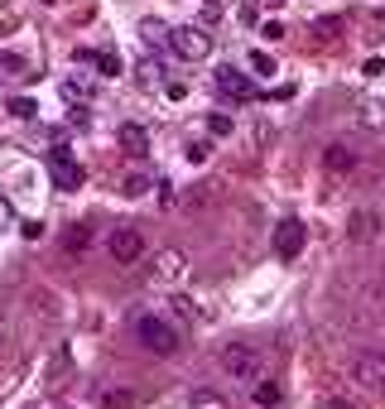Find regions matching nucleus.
Segmentation results:
<instances>
[{
  "label": "nucleus",
  "instance_id": "f257e3e1",
  "mask_svg": "<svg viewBox=\"0 0 385 409\" xmlns=\"http://www.w3.org/2000/svg\"><path fill=\"white\" fill-rule=\"evenodd\" d=\"M135 337H140V347L154 352V356H173V352H178V342H183L178 327L169 323L164 313H140V318H135Z\"/></svg>",
  "mask_w": 385,
  "mask_h": 409
},
{
  "label": "nucleus",
  "instance_id": "f03ea898",
  "mask_svg": "<svg viewBox=\"0 0 385 409\" xmlns=\"http://www.w3.org/2000/svg\"><path fill=\"white\" fill-rule=\"evenodd\" d=\"M164 44H169L178 58H188V63H197V58L212 54V34H207L202 25H178V29H169Z\"/></svg>",
  "mask_w": 385,
  "mask_h": 409
},
{
  "label": "nucleus",
  "instance_id": "7ed1b4c3",
  "mask_svg": "<svg viewBox=\"0 0 385 409\" xmlns=\"http://www.w3.org/2000/svg\"><path fill=\"white\" fill-rule=\"evenodd\" d=\"M49 178H54L58 193H78L82 178H87V169L78 164V154H68V149L58 145V149H49Z\"/></svg>",
  "mask_w": 385,
  "mask_h": 409
},
{
  "label": "nucleus",
  "instance_id": "20e7f679",
  "mask_svg": "<svg viewBox=\"0 0 385 409\" xmlns=\"http://www.w3.org/2000/svg\"><path fill=\"white\" fill-rule=\"evenodd\" d=\"M221 371H226L231 381H260V352H250V347H226V352H221Z\"/></svg>",
  "mask_w": 385,
  "mask_h": 409
},
{
  "label": "nucleus",
  "instance_id": "39448f33",
  "mask_svg": "<svg viewBox=\"0 0 385 409\" xmlns=\"http://www.w3.org/2000/svg\"><path fill=\"white\" fill-rule=\"evenodd\" d=\"M303 241H308V226H303L299 217H284L275 226V255H279V260H299Z\"/></svg>",
  "mask_w": 385,
  "mask_h": 409
},
{
  "label": "nucleus",
  "instance_id": "423d86ee",
  "mask_svg": "<svg viewBox=\"0 0 385 409\" xmlns=\"http://www.w3.org/2000/svg\"><path fill=\"white\" fill-rule=\"evenodd\" d=\"M106 245H111V260L116 265H135L140 255H145V236H140L135 226H116Z\"/></svg>",
  "mask_w": 385,
  "mask_h": 409
},
{
  "label": "nucleus",
  "instance_id": "0eeeda50",
  "mask_svg": "<svg viewBox=\"0 0 385 409\" xmlns=\"http://www.w3.org/2000/svg\"><path fill=\"white\" fill-rule=\"evenodd\" d=\"M352 381L366 390H385V352H357L352 356Z\"/></svg>",
  "mask_w": 385,
  "mask_h": 409
},
{
  "label": "nucleus",
  "instance_id": "6e6552de",
  "mask_svg": "<svg viewBox=\"0 0 385 409\" xmlns=\"http://www.w3.org/2000/svg\"><path fill=\"white\" fill-rule=\"evenodd\" d=\"M212 82H217L221 97H231V102H255V82H250L246 73H236V68H221Z\"/></svg>",
  "mask_w": 385,
  "mask_h": 409
},
{
  "label": "nucleus",
  "instance_id": "1a4fd4ad",
  "mask_svg": "<svg viewBox=\"0 0 385 409\" xmlns=\"http://www.w3.org/2000/svg\"><path fill=\"white\" fill-rule=\"evenodd\" d=\"M323 169L337 173V178L352 173V169H357V149H347V145H328V149H323Z\"/></svg>",
  "mask_w": 385,
  "mask_h": 409
},
{
  "label": "nucleus",
  "instance_id": "9d476101",
  "mask_svg": "<svg viewBox=\"0 0 385 409\" xmlns=\"http://www.w3.org/2000/svg\"><path fill=\"white\" fill-rule=\"evenodd\" d=\"M376 231H381V217H376L371 207H361L357 217H352V226H347L352 241H376Z\"/></svg>",
  "mask_w": 385,
  "mask_h": 409
},
{
  "label": "nucleus",
  "instance_id": "9b49d317",
  "mask_svg": "<svg viewBox=\"0 0 385 409\" xmlns=\"http://www.w3.org/2000/svg\"><path fill=\"white\" fill-rule=\"evenodd\" d=\"M116 140H121V149H126V154H149V135H145V126H121V130H116Z\"/></svg>",
  "mask_w": 385,
  "mask_h": 409
},
{
  "label": "nucleus",
  "instance_id": "f8f14e48",
  "mask_svg": "<svg viewBox=\"0 0 385 409\" xmlns=\"http://www.w3.org/2000/svg\"><path fill=\"white\" fill-rule=\"evenodd\" d=\"M154 274H159L164 284H173V279L183 274V250H159V260H154Z\"/></svg>",
  "mask_w": 385,
  "mask_h": 409
},
{
  "label": "nucleus",
  "instance_id": "ddd939ff",
  "mask_svg": "<svg viewBox=\"0 0 385 409\" xmlns=\"http://www.w3.org/2000/svg\"><path fill=\"white\" fill-rule=\"evenodd\" d=\"M255 405L260 409H279L284 405V385L279 381H255Z\"/></svg>",
  "mask_w": 385,
  "mask_h": 409
},
{
  "label": "nucleus",
  "instance_id": "4468645a",
  "mask_svg": "<svg viewBox=\"0 0 385 409\" xmlns=\"http://www.w3.org/2000/svg\"><path fill=\"white\" fill-rule=\"evenodd\" d=\"M78 58H82V63H97L106 78H116V73H121V54H111V49H97V54H92V49H82Z\"/></svg>",
  "mask_w": 385,
  "mask_h": 409
},
{
  "label": "nucleus",
  "instance_id": "2eb2a0df",
  "mask_svg": "<svg viewBox=\"0 0 385 409\" xmlns=\"http://www.w3.org/2000/svg\"><path fill=\"white\" fill-rule=\"evenodd\" d=\"M87 245H92V226L78 221V226H68V231H63V250H68V255H82Z\"/></svg>",
  "mask_w": 385,
  "mask_h": 409
},
{
  "label": "nucleus",
  "instance_id": "dca6fc26",
  "mask_svg": "<svg viewBox=\"0 0 385 409\" xmlns=\"http://www.w3.org/2000/svg\"><path fill=\"white\" fill-rule=\"evenodd\" d=\"M357 121L366 126V130H376V126H385V102H376V97H366L357 106Z\"/></svg>",
  "mask_w": 385,
  "mask_h": 409
},
{
  "label": "nucleus",
  "instance_id": "f3484780",
  "mask_svg": "<svg viewBox=\"0 0 385 409\" xmlns=\"http://www.w3.org/2000/svg\"><path fill=\"white\" fill-rule=\"evenodd\" d=\"M149 188H154V183H149V173H140V169H130V173L121 178V193H126V197H145Z\"/></svg>",
  "mask_w": 385,
  "mask_h": 409
},
{
  "label": "nucleus",
  "instance_id": "a211bd4d",
  "mask_svg": "<svg viewBox=\"0 0 385 409\" xmlns=\"http://www.w3.org/2000/svg\"><path fill=\"white\" fill-rule=\"evenodd\" d=\"M0 78H34V73H29V58H20V54H0Z\"/></svg>",
  "mask_w": 385,
  "mask_h": 409
},
{
  "label": "nucleus",
  "instance_id": "6ab92c4d",
  "mask_svg": "<svg viewBox=\"0 0 385 409\" xmlns=\"http://www.w3.org/2000/svg\"><path fill=\"white\" fill-rule=\"evenodd\" d=\"M102 409H135L130 390H102Z\"/></svg>",
  "mask_w": 385,
  "mask_h": 409
},
{
  "label": "nucleus",
  "instance_id": "aec40b11",
  "mask_svg": "<svg viewBox=\"0 0 385 409\" xmlns=\"http://www.w3.org/2000/svg\"><path fill=\"white\" fill-rule=\"evenodd\" d=\"M231 130H236V121H231V116H226V111H212V116H207V135H231Z\"/></svg>",
  "mask_w": 385,
  "mask_h": 409
},
{
  "label": "nucleus",
  "instance_id": "412c9836",
  "mask_svg": "<svg viewBox=\"0 0 385 409\" xmlns=\"http://www.w3.org/2000/svg\"><path fill=\"white\" fill-rule=\"evenodd\" d=\"M188 405H192V409H226V400H221L217 390H192Z\"/></svg>",
  "mask_w": 385,
  "mask_h": 409
},
{
  "label": "nucleus",
  "instance_id": "4be33fe9",
  "mask_svg": "<svg viewBox=\"0 0 385 409\" xmlns=\"http://www.w3.org/2000/svg\"><path fill=\"white\" fill-rule=\"evenodd\" d=\"M140 39H145V44H164L169 29L159 25V20H145V25H140Z\"/></svg>",
  "mask_w": 385,
  "mask_h": 409
},
{
  "label": "nucleus",
  "instance_id": "5701e85b",
  "mask_svg": "<svg viewBox=\"0 0 385 409\" xmlns=\"http://www.w3.org/2000/svg\"><path fill=\"white\" fill-rule=\"evenodd\" d=\"M183 154H188V164H202L207 154H212V140H188V149H183Z\"/></svg>",
  "mask_w": 385,
  "mask_h": 409
},
{
  "label": "nucleus",
  "instance_id": "b1692460",
  "mask_svg": "<svg viewBox=\"0 0 385 409\" xmlns=\"http://www.w3.org/2000/svg\"><path fill=\"white\" fill-rule=\"evenodd\" d=\"M10 116H20V121H34V116H39V106H34L29 97H15V102H10Z\"/></svg>",
  "mask_w": 385,
  "mask_h": 409
},
{
  "label": "nucleus",
  "instance_id": "393cba45",
  "mask_svg": "<svg viewBox=\"0 0 385 409\" xmlns=\"http://www.w3.org/2000/svg\"><path fill=\"white\" fill-rule=\"evenodd\" d=\"M250 68H255V73H265V78H270V73H279V68H275V58L265 54V49H255V54H250Z\"/></svg>",
  "mask_w": 385,
  "mask_h": 409
},
{
  "label": "nucleus",
  "instance_id": "a878e982",
  "mask_svg": "<svg viewBox=\"0 0 385 409\" xmlns=\"http://www.w3.org/2000/svg\"><path fill=\"white\" fill-rule=\"evenodd\" d=\"M63 97H82V102H87V97H92V82H78V78L63 82Z\"/></svg>",
  "mask_w": 385,
  "mask_h": 409
},
{
  "label": "nucleus",
  "instance_id": "bb28decb",
  "mask_svg": "<svg viewBox=\"0 0 385 409\" xmlns=\"http://www.w3.org/2000/svg\"><path fill=\"white\" fill-rule=\"evenodd\" d=\"M313 29H318V34H323V39H332V34H337V29H342V20H337V15H328V20H313Z\"/></svg>",
  "mask_w": 385,
  "mask_h": 409
},
{
  "label": "nucleus",
  "instance_id": "cd10ccee",
  "mask_svg": "<svg viewBox=\"0 0 385 409\" xmlns=\"http://www.w3.org/2000/svg\"><path fill=\"white\" fill-rule=\"evenodd\" d=\"M260 34H265V39H270V44H275V39H284V34H289V29L279 25V20H265V25H260Z\"/></svg>",
  "mask_w": 385,
  "mask_h": 409
},
{
  "label": "nucleus",
  "instance_id": "c85d7f7f",
  "mask_svg": "<svg viewBox=\"0 0 385 409\" xmlns=\"http://www.w3.org/2000/svg\"><path fill=\"white\" fill-rule=\"evenodd\" d=\"M159 73H164V68H159V63H154V58H149V63H145V68H140V82H145V87H149V82H159Z\"/></svg>",
  "mask_w": 385,
  "mask_h": 409
},
{
  "label": "nucleus",
  "instance_id": "c756f323",
  "mask_svg": "<svg viewBox=\"0 0 385 409\" xmlns=\"http://www.w3.org/2000/svg\"><path fill=\"white\" fill-rule=\"evenodd\" d=\"M328 409H361L352 395H328Z\"/></svg>",
  "mask_w": 385,
  "mask_h": 409
},
{
  "label": "nucleus",
  "instance_id": "7c9ffc66",
  "mask_svg": "<svg viewBox=\"0 0 385 409\" xmlns=\"http://www.w3.org/2000/svg\"><path fill=\"white\" fill-rule=\"evenodd\" d=\"M20 236H25V241H39V236H44V221H25Z\"/></svg>",
  "mask_w": 385,
  "mask_h": 409
},
{
  "label": "nucleus",
  "instance_id": "2f4dec72",
  "mask_svg": "<svg viewBox=\"0 0 385 409\" xmlns=\"http://www.w3.org/2000/svg\"><path fill=\"white\" fill-rule=\"evenodd\" d=\"M5 226H15V207H10V202L0 197V231H5Z\"/></svg>",
  "mask_w": 385,
  "mask_h": 409
},
{
  "label": "nucleus",
  "instance_id": "473e14b6",
  "mask_svg": "<svg viewBox=\"0 0 385 409\" xmlns=\"http://www.w3.org/2000/svg\"><path fill=\"white\" fill-rule=\"evenodd\" d=\"M260 5H284V0H260Z\"/></svg>",
  "mask_w": 385,
  "mask_h": 409
},
{
  "label": "nucleus",
  "instance_id": "72a5a7b5",
  "mask_svg": "<svg viewBox=\"0 0 385 409\" xmlns=\"http://www.w3.org/2000/svg\"><path fill=\"white\" fill-rule=\"evenodd\" d=\"M44 409H58V405H44Z\"/></svg>",
  "mask_w": 385,
  "mask_h": 409
}]
</instances>
